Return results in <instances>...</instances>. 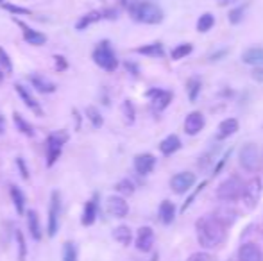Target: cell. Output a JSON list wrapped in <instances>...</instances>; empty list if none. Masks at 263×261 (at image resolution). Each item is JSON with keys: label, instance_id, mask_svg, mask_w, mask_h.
Segmentation results:
<instances>
[{"label": "cell", "instance_id": "34", "mask_svg": "<svg viewBox=\"0 0 263 261\" xmlns=\"http://www.w3.org/2000/svg\"><path fill=\"white\" fill-rule=\"evenodd\" d=\"M192 50H194V47L190 43H181V45H177L174 50H172V59L174 61H179V59H184L186 56H190L192 54Z\"/></svg>", "mask_w": 263, "mask_h": 261}, {"label": "cell", "instance_id": "47", "mask_svg": "<svg viewBox=\"0 0 263 261\" xmlns=\"http://www.w3.org/2000/svg\"><path fill=\"white\" fill-rule=\"evenodd\" d=\"M229 154H231V152H229V150H228V152H226V156H224V158H222V159H220V161H219V165H217V168H215V172H213V175H217V174H219V172H220V170H222V167H224V165H226V163H228V158H229Z\"/></svg>", "mask_w": 263, "mask_h": 261}, {"label": "cell", "instance_id": "23", "mask_svg": "<svg viewBox=\"0 0 263 261\" xmlns=\"http://www.w3.org/2000/svg\"><path fill=\"white\" fill-rule=\"evenodd\" d=\"M159 220H161V224H165V226H169V224H172L175 218V206L174 202L170 201H163L161 204H159Z\"/></svg>", "mask_w": 263, "mask_h": 261}, {"label": "cell", "instance_id": "35", "mask_svg": "<svg viewBox=\"0 0 263 261\" xmlns=\"http://www.w3.org/2000/svg\"><path fill=\"white\" fill-rule=\"evenodd\" d=\"M15 238H16V245H18V261H25V258H27V243H25L24 232L20 229H16Z\"/></svg>", "mask_w": 263, "mask_h": 261}, {"label": "cell", "instance_id": "49", "mask_svg": "<svg viewBox=\"0 0 263 261\" xmlns=\"http://www.w3.org/2000/svg\"><path fill=\"white\" fill-rule=\"evenodd\" d=\"M125 68L129 70V72H131L133 75H138V74H140L138 66H136V64H133V63H125Z\"/></svg>", "mask_w": 263, "mask_h": 261}, {"label": "cell", "instance_id": "30", "mask_svg": "<svg viewBox=\"0 0 263 261\" xmlns=\"http://www.w3.org/2000/svg\"><path fill=\"white\" fill-rule=\"evenodd\" d=\"M11 192V199H13V204L16 207V213L18 215H24L25 213V195L18 186H9Z\"/></svg>", "mask_w": 263, "mask_h": 261}, {"label": "cell", "instance_id": "20", "mask_svg": "<svg viewBox=\"0 0 263 261\" xmlns=\"http://www.w3.org/2000/svg\"><path fill=\"white\" fill-rule=\"evenodd\" d=\"M240 123L236 118H226L219 123V133H217V138L219 140H226V138H231L236 131H238Z\"/></svg>", "mask_w": 263, "mask_h": 261}, {"label": "cell", "instance_id": "29", "mask_svg": "<svg viewBox=\"0 0 263 261\" xmlns=\"http://www.w3.org/2000/svg\"><path fill=\"white\" fill-rule=\"evenodd\" d=\"M13 122H15V125H16V131H20L22 134L30 136V138L34 136V127H32V125H30V123L27 122L20 113H16V111L13 113Z\"/></svg>", "mask_w": 263, "mask_h": 261}, {"label": "cell", "instance_id": "40", "mask_svg": "<svg viewBox=\"0 0 263 261\" xmlns=\"http://www.w3.org/2000/svg\"><path fill=\"white\" fill-rule=\"evenodd\" d=\"M243 9H245V5H240V7H234V9L229 11V22L231 24H238V22H242L243 18Z\"/></svg>", "mask_w": 263, "mask_h": 261}, {"label": "cell", "instance_id": "9", "mask_svg": "<svg viewBox=\"0 0 263 261\" xmlns=\"http://www.w3.org/2000/svg\"><path fill=\"white\" fill-rule=\"evenodd\" d=\"M59 213H61V195L58 190L52 192L50 195V207H49V227H47V232L49 236H56V232L59 229Z\"/></svg>", "mask_w": 263, "mask_h": 261}, {"label": "cell", "instance_id": "5", "mask_svg": "<svg viewBox=\"0 0 263 261\" xmlns=\"http://www.w3.org/2000/svg\"><path fill=\"white\" fill-rule=\"evenodd\" d=\"M242 190H243V182L236 175H231L226 181L220 182L219 190H217V197L222 202H233L238 201L242 197Z\"/></svg>", "mask_w": 263, "mask_h": 261}, {"label": "cell", "instance_id": "42", "mask_svg": "<svg viewBox=\"0 0 263 261\" xmlns=\"http://www.w3.org/2000/svg\"><path fill=\"white\" fill-rule=\"evenodd\" d=\"M16 168H18V172H20L22 179H29V168L25 165V159L24 158H16Z\"/></svg>", "mask_w": 263, "mask_h": 261}, {"label": "cell", "instance_id": "1", "mask_svg": "<svg viewBox=\"0 0 263 261\" xmlns=\"http://www.w3.org/2000/svg\"><path fill=\"white\" fill-rule=\"evenodd\" d=\"M195 232H197L199 245L204 249H215L222 243L226 227L213 215H204L195 224Z\"/></svg>", "mask_w": 263, "mask_h": 261}, {"label": "cell", "instance_id": "10", "mask_svg": "<svg viewBox=\"0 0 263 261\" xmlns=\"http://www.w3.org/2000/svg\"><path fill=\"white\" fill-rule=\"evenodd\" d=\"M194 184H195V174H192V172L175 174L174 177L170 179V188H172V192L177 193V195L188 192Z\"/></svg>", "mask_w": 263, "mask_h": 261}, {"label": "cell", "instance_id": "53", "mask_svg": "<svg viewBox=\"0 0 263 261\" xmlns=\"http://www.w3.org/2000/svg\"><path fill=\"white\" fill-rule=\"evenodd\" d=\"M2 81H4V72L0 70V83H2Z\"/></svg>", "mask_w": 263, "mask_h": 261}, {"label": "cell", "instance_id": "37", "mask_svg": "<svg viewBox=\"0 0 263 261\" xmlns=\"http://www.w3.org/2000/svg\"><path fill=\"white\" fill-rule=\"evenodd\" d=\"M122 113L125 116V122L127 123H134V118H136V111H134V106L131 100H124L122 104Z\"/></svg>", "mask_w": 263, "mask_h": 261}, {"label": "cell", "instance_id": "3", "mask_svg": "<svg viewBox=\"0 0 263 261\" xmlns=\"http://www.w3.org/2000/svg\"><path fill=\"white\" fill-rule=\"evenodd\" d=\"M93 61L97 66H100L106 72H115L118 68V58L115 54L110 40H102L93 50Z\"/></svg>", "mask_w": 263, "mask_h": 261}, {"label": "cell", "instance_id": "26", "mask_svg": "<svg viewBox=\"0 0 263 261\" xmlns=\"http://www.w3.org/2000/svg\"><path fill=\"white\" fill-rule=\"evenodd\" d=\"M136 52H138V54H142V56H149V58H163V56H165L163 45L159 43V41H154V43L138 47V49H136Z\"/></svg>", "mask_w": 263, "mask_h": 261}, {"label": "cell", "instance_id": "54", "mask_svg": "<svg viewBox=\"0 0 263 261\" xmlns=\"http://www.w3.org/2000/svg\"><path fill=\"white\" fill-rule=\"evenodd\" d=\"M2 4H4V0H0V5H2Z\"/></svg>", "mask_w": 263, "mask_h": 261}, {"label": "cell", "instance_id": "7", "mask_svg": "<svg viewBox=\"0 0 263 261\" xmlns=\"http://www.w3.org/2000/svg\"><path fill=\"white\" fill-rule=\"evenodd\" d=\"M238 161L242 165V168L245 172H258L260 168V154L258 147L254 143H247L240 148L238 154Z\"/></svg>", "mask_w": 263, "mask_h": 261}, {"label": "cell", "instance_id": "41", "mask_svg": "<svg viewBox=\"0 0 263 261\" xmlns=\"http://www.w3.org/2000/svg\"><path fill=\"white\" fill-rule=\"evenodd\" d=\"M204 188H206V181H204V182H201V184H199V186H197V190H195V192L192 193V195H190L188 199H186V202H184V204H183V207H181V213H184V211H186V209H188L190 206H192V202L195 201V197H197L199 193L203 192Z\"/></svg>", "mask_w": 263, "mask_h": 261}, {"label": "cell", "instance_id": "8", "mask_svg": "<svg viewBox=\"0 0 263 261\" xmlns=\"http://www.w3.org/2000/svg\"><path fill=\"white\" fill-rule=\"evenodd\" d=\"M145 97L150 100V108H152L154 113H161L163 109L169 108L172 99H174L172 91L163 89V88H150L149 91L145 93Z\"/></svg>", "mask_w": 263, "mask_h": 261}, {"label": "cell", "instance_id": "18", "mask_svg": "<svg viewBox=\"0 0 263 261\" xmlns=\"http://www.w3.org/2000/svg\"><path fill=\"white\" fill-rule=\"evenodd\" d=\"M97 213H99V195L95 193L93 197L86 202L85 211H83V218H81L83 226H86V227L91 226V224L97 220Z\"/></svg>", "mask_w": 263, "mask_h": 261}, {"label": "cell", "instance_id": "33", "mask_svg": "<svg viewBox=\"0 0 263 261\" xmlns=\"http://www.w3.org/2000/svg\"><path fill=\"white\" fill-rule=\"evenodd\" d=\"M201 79L199 77H190L188 79V84H186V89H188V99L190 102H195L199 97V93H201Z\"/></svg>", "mask_w": 263, "mask_h": 261}, {"label": "cell", "instance_id": "39", "mask_svg": "<svg viewBox=\"0 0 263 261\" xmlns=\"http://www.w3.org/2000/svg\"><path fill=\"white\" fill-rule=\"evenodd\" d=\"M0 64H2V72H4V74H11V72H13L11 58L7 56V52H5L2 47H0Z\"/></svg>", "mask_w": 263, "mask_h": 261}, {"label": "cell", "instance_id": "51", "mask_svg": "<svg viewBox=\"0 0 263 261\" xmlns=\"http://www.w3.org/2000/svg\"><path fill=\"white\" fill-rule=\"evenodd\" d=\"M220 4H234V2H238V0H217Z\"/></svg>", "mask_w": 263, "mask_h": 261}, {"label": "cell", "instance_id": "27", "mask_svg": "<svg viewBox=\"0 0 263 261\" xmlns=\"http://www.w3.org/2000/svg\"><path fill=\"white\" fill-rule=\"evenodd\" d=\"M102 18H104L102 11H89V13H86L85 16H81V20L75 24V29L85 30L86 27H89L91 24H97V22H100Z\"/></svg>", "mask_w": 263, "mask_h": 261}, {"label": "cell", "instance_id": "24", "mask_svg": "<svg viewBox=\"0 0 263 261\" xmlns=\"http://www.w3.org/2000/svg\"><path fill=\"white\" fill-rule=\"evenodd\" d=\"M27 227H29V232L32 240L40 241L41 240V226H40V217H38V211L30 209L27 213Z\"/></svg>", "mask_w": 263, "mask_h": 261}, {"label": "cell", "instance_id": "11", "mask_svg": "<svg viewBox=\"0 0 263 261\" xmlns=\"http://www.w3.org/2000/svg\"><path fill=\"white\" fill-rule=\"evenodd\" d=\"M106 207H108V213L115 218H125L127 213H129V204H127V201L124 197H120V195L108 197Z\"/></svg>", "mask_w": 263, "mask_h": 261}, {"label": "cell", "instance_id": "45", "mask_svg": "<svg viewBox=\"0 0 263 261\" xmlns=\"http://www.w3.org/2000/svg\"><path fill=\"white\" fill-rule=\"evenodd\" d=\"M251 77H253L256 83L263 84V66H256V68H253V72H251Z\"/></svg>", "mask_w": 263, "mask_h": 261}, {"label": "cell", "instance_id": "25", "mask_svg": "<svg viewBox=\"0 0 263 261\" xmlns=\"http://www.w3.org/2000/svg\"><path fill=\"white\" fill-rule=\"evenodd\" d=\"M213 217L217 218V220H219L220 224L226 227V229H228V227L231 226L234 220H236V211H234V209H231V207L224 206V207H219V209L213 213Z\"/></svg>", "mask_w": 263, "mask_h": 261}, {"label": "cell", "instance_id": "36", "mask_svg": "<svg viewBox=\"0 0 263 261\" xmlns=\"http://www.w3.org/2000/svg\"><path fill=\"white\" fill-rule=\"evenodd\" d=\"M115 190H117L118 193H122V195H133L134 184L131 179H122V181H118L117 184H115Z\"/></svg>", "mask_w": 263, "mask_h": 261}, {"label": "cell", "instance_id": "48", "mask_svg": "<svg viewBox=\"0 0 263 261\" xmlns=\"http://www.w3.org/2000/svg\"><path fill=\"white\" fill-rule=\"evenodd\" d=\"M228 54V50L224 49V50H219V52H215L213 56H209V61H219L220 58H224V56Z\"/></svg>", "mask_w": 263, "mask_h": 261}, {"label": "cell", "instance_id": "52", "mask_svg": "<svg viewBox=\"0 0 263 261\" xmlns=\"http://www.w3.org/2000/svg\"><path fill=\"white\" fill-rule=\"evenodd\" d=\"M117 2H118L120 5H124V7H125V5H129V2H127V0H117Z\"/></svg>", "mask_w": 263, "mask_h": 261}, {"label": "cell", "instance_id": "15", "mask_svg": "<svg viewBox=\"0 0 263 261\" xmlns=\"http://www.w3.org/2000/svg\"><path fill=\"white\" fill-rule=\"evenodd\" d=\"M15 22L18 25H20L22 29V32H24V40H25V43H29V45H32V47H41V45H45L47 43V36L43 34V32H40V30H34V29H30L29 25H25L24 22H20V20H16L15 18Z\"/></svg>", "mask_w": 263, "mask_h": 261}, {"label": "cell", "instance_id": "16", "mask_svg": "<svg viewBox=\"0 0 263 261\" xmlns=\"http://www.w3.org/2000/svg\"><path fill=\"white\" fill-rule=\"evenodd\" d=\"M15 89H16V93L20 95V99H22V102L27 106V108L30 109V111H34L38 116H41L43 115V111H41V108H40V104H38V100L32 97V93H30V89L29 88H25L24 84H15Z\"/></svg>", "mask_w": 263, "mask_h": 261}, {"label": "cell", "instance_id": "21", "mask_svg": "<svg viewBox=\"0 0 263 261\" xmlns=\"http://www.w3.org/2000/svg\"><path fill=\"white\" fill-rule=\"evenodd\" d=\"M242 61L249 66H260L263 64V49L262 47H251L242 54Z\"/></svg>", "mask_w": 263, "mask_h": 261}, {"label": "cell", "instance_id": "4", "mask_svg": "<svg viewBox=\"0 0 263 261\" xmlns=\"http://www.w3.org/2000/svg\"><path fill=\"white\" fill-rule=\"evenodd\" d=\"M68 142V133L66 131H56L47 138V167H54L56 161L63 154V145Z\"/></svg>", "mask_w": 263, "mask_h": 261}, {"label": "cell", "instance_id": "44", "mask_svg": "<svg viewBox=\"0 0 263 261\" xmlns=\"http://www.w3.org/2000/svg\"><path fill=\"white\" fill-rule=\"evenodd\" d=\"M54 59H56V70L58 72H65L68 68V63H66V59L63 56H54Z\"/></svg>", "mask_w": 263, "mask_h": 261}, {"label": "cell", "instance_id": "13", "mask_svg": "<svg viewBox=\"0 0 263 261\" xmlns=\"http://www.w3.org/2000/svg\"><path fill=\"white\" fill-rule=\"evenodd\" d=\"M204 123H206L204 115L201 111H192L186 116V120H184V133L188 134V136H195V134H199L204 129Z\"/></svg>", "mask_w": 263, "mask_h": 261}, {"label": "cell", "instance_id": "46", "mask_svg": "<svg viewBox=\"0 0 263 261\" xmlns=\"http://www.w3.org/2000/svg\"><path fill=\"white\" fill-rule=\"evenodd\" d=\"M188 261H211V258H209V254H206V252H194V254L188 258Z\"/></svg>", "mask_w": 263, "mask_h": 261}, {"label": "cell", "instance_id": "17", "mask_svg": "<svg viewBox=\"0 0 263 261\" xmlns=\"http://www.w3.org/2000/svg\"><path fill=\"white\" fill-rule=\"evenodd\" d=\"M238 260L240 261H262L263 260V252L256 243L249 241V243H243L238 251Z\"/></svg>", "mask_w": 263, "mask_h": 261}, {"label": "cell", "instance_id": "22", "mask_svg": "<svg viewBox=\"0 0 263 261\" xmlns=\"http://www.w3.org/2000/svg\"><path fill=\"white\" fill-rule=\"evenodd\" d=\"M179 148H181V140L175 134H169L163 142L159 143V150H161L163 156H172L174 152H177Z\"/></svg>", "mask_w": 263, "mask_h": 261}, {"label": "cell", "instance_id": "32", "mask_svg": "<svg viewBox=\"0 0 263 261\" xmlns=\"http://www.w3.org/2000/svg\"><path fill=\"white\" fill-rule=\"evenodd\" d=\"M85 113H86V118L91 122V125L93 127H102V123H104V118H102V115H100V111L95 106H88V108L85 109Z\"/></svg>", "mask_w": 263, "mask_h": 261}, {"label": "cell", "instance_id": "12", "mask_svg": "<svg viewBox=\"0 0 263 261\" xmlns=\"http://www.w3.org/2000/svg\"><path fill=\"white\" fill-rule=\"evenodd\" d=\"M154 245V231L152 227L144 226L140 227L138 232H136V249L140 252H150Z\"/></svg>", "mask_w": 263, "mask_h": 261}, {"label": "cell", "instance_id": "38", "mask_svg": "<svg viewBox=\"0 0 263 261\" xmlns=\"http://www.w3.org/2000/svg\"><path fill=\"white\" fill-rule=\"evenodd\" d=\"M63 261H77V249L72 241H66L63 245Z\"/></svg>", "mask_w": 263, "mask_h": 261}, {"label": "cell", "instance_id": "43", "mask_svg": "<svg viewBox=\"0 0 263 261\" xmlns=\"http://www.w3.org/2000/svg\"><path fill=\"white\" fill-rule=\"evenodd\" d=\"M2 5H4L9 13H13V15H30V11L25 9V7H18V5H13V4H5V2Z\"/></svg>", "mask_w": 263, "mask_h": 261}, {"label": "cell", "instance_id": "6", "mask_svg": "<svg viewBox=\"0 0 263 261\" xmlns=\"http://www.w3.org/2000/svg\"><path fill=\"white\" fill-rule=\"evenodd\" d=\"M262 193H263V182L260 177H253L251 181L245 182L242 190V199L245 202V206L249 209H254V207L258 206L260 199H262Z\"/></svg>", "mask_w": 263, "mask_h": 261}, {"label": "cell", "instance_id": "50", "mask_svg": "<svg viewBox=\"0 0 263 261\" xmlns=\"http://www.w3.org/2000/svg\"><path fill=\"white\" fill-rule=\"evenodd\" d=\"M4 131H5V118L0 115V134L4 133Z\"/></svg>", "mask_w": 263, "mask_h": 261}, {"label": "cell", "instance_id": "31", "mask_svg": "<svg viewBox=\"0 0 263 261\" xmlns=\"http://www.w3.org/2000/svg\"><path fill=\"white\" fill-rule=\"evenodd\" d=\"M215 25V16L211 13H204V15L199 16L197 20V30L199 32H208V30L213 29Z\"/></svg>", "mask_w": 263, "mask_h": 261}, {"label": "cell", "instance_id": "19", "mask_svg": "<svg viewBox=\"0 0 263 261\" xmlns=\"http://www.w3.org/2000/svg\"><path fill=\"white\" fill-rule=\"evenodd\" d=\"M29 83H30V86H32L36 91H40V93H54L56 89H58V86H56L52 81H49L47 77H43V75H40V74L30 75Z\"/></svg>", "mask_w": 263, "mask_h": 261}, {"label": "cell", "instance_id": "28", "mask_svg": "<svg viewBox=\"0 0 263 261\" xmlns=\"http://www.w3.org/2000/svg\"><path fill=\"white\" fill-rule=\"evenodd\" d=\"M113 238L118 241L120 245H131V241H133V231H131V227L127 226H118L113 229Z\"/></svg>", "mask_w": 263, "mask_h": 261}, {"label": "cell", "instance_id": "2", "mask_svg": "<svg viewBox=\"0 0 263 261\" xmlns=\"http://www.w3.org/2000/svg\"><path fill=\"white\" fill-rule=\"evenodd\" d=\"M129 15L134 22L140 24H147V25H158L163 22V11L161 7L152 2H131L127 5Z\"/></svg>", "mask_w": 263, "mask_h": 261}, {"label": "cell", "instance_id": "14", "mask_svg": "<svg viewBox=\"0 0 263 261\" xmlns=\"http://www.w3.org/2000/svg\"><path fill=\"white\" fill-rule=\"evenodd\" d=\"M154 167H156V158H154L152 154L144 152V154H138V156L134 158V170H136L140 175H149L154 170Z\"/></svg>", "mask_w": 263, "mask_h": 261}]
</instances>
